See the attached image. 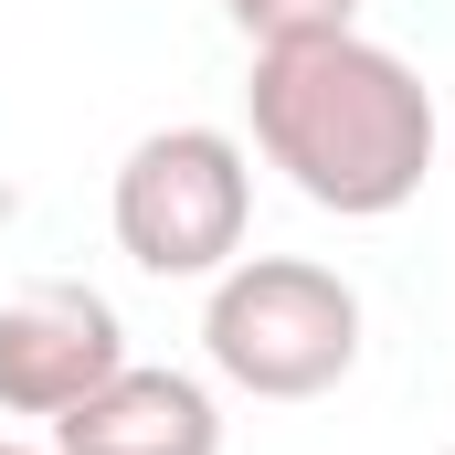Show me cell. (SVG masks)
I'll list each match as a JSON object with an SVG mask.
<instances>
[{"instance_id":"6","label":"cell","mask_w":455,"mask_h":455,"mask_svg":"<svg viewBox=\"0 0 455 455\" xmlns=\"http://www.w3.org/2000/svg\"><path fill=\"white\" fill-rule=\"evenodd\" d=\"M223 21L254 43V53H286V43H329V32H360V0H223Z\"/></svg>"},{"instance_id":"2","label":"cell","mask_w":455,"mask_h":455,"mask_svg":"<svg viewBox=\"0 0 455 455\" xmlns=\"http://www.w3.org/2000/svg\"><path fill=\"white\" fill-rule=\"evenodd\" d=\"M202 349L254 403H318L360 360V297H349V275L307 265V254H243L212 275Z\"/></svg>"},{"instance_id":"3","label":"cell","mask_w":455,"mask_h":455,"mask_svg":"<svg viewBox=\"0 0 455 455\" xmlns=\"http://www.w3.org/2000/svg\"><path fill=\"white\" fill-rule=\"evenodd\" d=\"M116 254L138 275H223L254 223V159L223 127H148L107 191Z\"/></svg>"},{"instance_id":"8","label":"cell","mask_w":455,"mask_h":455,"mask_svg":"<svg viewBox=\"0 0 455 455\" xmlns=\"http://www.w3.org/2000/svg\"><path fill=\"white\" fill-rule=\"evenodd\" d=\"M445 455H455V445H445Z\"/></svg>"},{"instance_id":"7","label":"cell","mask_w":455,"mask_h":455,"mask_svg":"<svg viewBox=\"0 0 455 455\" xmlns=\"http://www.w3.org/2000/svg\"><path fill=\"white\" fill-rule=\"evenodd\" d=\"M0 455H43V445H0Z\"/></svg>"},{"instance_id":"5","label":"cell","mask_w":455,"mask_h":455,"mask_svg":"<svg viewBox=\"0 0 455 455\" xmlns=\"http://www.w3.org/2000/svg\"><path fill=\"white\" fill-rule=\"evenodd\" d=\"M53 455H223V403L191 371L127 360L75 413H53Z\"/></svg>"},{"instance_id":"4","label":"cell","mask_w":455,"mask_h":455,"mask_svg":"<svg viewBox=\"0 0 455 455\" xmlns=\"http://www.w3.org/2000/svg\"><path fill=\"white\" fill-rule=\"evenodd\" d=\"M116 371H127V329L96 286H21L0 307V413L53 424Z\"/></svg>"},{"instance_id":"1","label":"cell","mask_w":455,"mask_h":455,"mask_svg":"<svg viewBox=\"0 0 455 455\" xmlns=\"http://www.w3.org/2000/svg\"><path fill=\"white\" fill-rule=\"evenodd\" d=\"M243 116H254V148L265 170H286L318 212L339 223H381L403 212L424 180H435V85L371 43V32H329V43H286V53H254V85H243Z\"/></svg>"}]
</instances>
